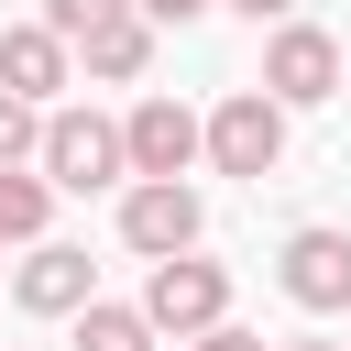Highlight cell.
Returning a JSON list of instances; mask_svg holds the SVG:
<instances>
[{
  "mask_svg": "<svg viewBox=\"0 0 351 351\" xmlns=\"http://www.w3.org/2000/svg\"><path fill=\"white\" fill-rule=\"evenodd\" d=\"M33 143H44V110L0 88V165H33Z\"/></svg>",
  "mask_w": 351,
  "mask_h": 351,
  "instance_id": "cell-14",
  "label": "cell"
},
{
  "mask_svg": "<svg viewBox=\"0 0 351 351\" xmlns=\"http://www.w3.org/2000/svg\"><path fill=\"white\" fill-rule=\"evenodd\" d=\"M285 351H340V340H285Z\"/></svg>",
  "mask_w": 351,
  "mask_h": 351,
  "instance_id": "cell-18",
  "label": "cell"
},
{
  "mask_svg": "<svg viewBox=\"0 0 351 351\" xmlns=\"http://www.w3.org/2000/svg\"><path fill=\"white\" fill-rule=\"evenodd\" d=\"M219 318H230V274H219L208 252H176V263L143 274V329H154V340H197V329H219Z\"/></svg>",
  "mask_w": 351,
  "mask_h": 351,
  "instance_id": "cell-3",
  "label": "cell"
},
{
  "mask_svg": "<svg viewBox=\"0 0 351 351\" xmlns=\"http://www.w3.org/2000/svg\"><path fill=\"white\" fill-rule=\"evenodd\" d=\"M77 66H88L99 88H132V77L154 66V22H143V11H110V22L77 44Z\"/></svg>",
  "mask_w": 351,
  "mask_h": 351,
  "instance_id": "cell-10",
  "label": "cell"
},
{
  "mask_svg": "<svg viewBox=\"0 0 351 351\" xmlns=\"http://www.w3.org/2000/svg\"><path fill=\"white\" fill-rule=\"evenodd\" d=\"M274 285H285L307 318H340V307H351V230H329V219L285 230V252H274Z\"/></svg>",
  "mask_w": 351,
  "mask_h": 351,
  "instance_id": "cell-6",
  "label": "cell"
},
{
  "mask_svg": "<svg viewBox=\"0 0 351 351\" xmlns=\"http://www.w3.org/2000/svg\"><path fill=\"white\" fill-rule=\"evenodd\" d=\"M219 11H241V22H296V0H219Z\"/></svg>",
  "mask_w": 351,
  "mask_h": 351,
  "instance_id": "cell-17",
  "label": "cell"
},
{
  "mask_svg": "<svg viewBox=\"0 0 351 351\" xmlns=\"http://www.w3.org/2000/svg\"><path fill=\"white\" fill-rule=\"evenodd\" d=\"M176 351H263V340H252V329H230V318H219V329H197V340H176Z\"/></svg>",
  "mask_w": 351,
  "mask_h": 351,
  "instance_id": "cell-15",
  "label": "cell"
},
{
  "mask_svg": "<svg viewBox=\"0 0 351 351\" xmlns=\"http://www.w3.org/2000/svg\"><path fill=\"white\" fill-rule=\"evenodd\" d=\"M44 219H55V186L33 165H0V241H44Z\"/></svg>",
  "mask_w": 351,
  "mask_h": 351,
  "instance_id": "cell-11",
  "label": "cell"
},
{
  "mask_svg": "<svg viewBox=\"0 0 351 351\" xmlns=\"http://www.w3.org/2000/svg\"><path fill=\"white\" fill-rule=\"evenodd\" d=\"M11 296H22L33 318H77V307L99 296V263H88L77 241H33V263L11 274Z\"/></svg>",
  "mask_w": 351,
  "mask_h": 351,
  "instance_id": "cell-8",
  "label": "cell"
},
{
  "mask_svg": "<svg viewBox=\"0 0 351 351\" xmlns=\"http://www.w3.org/2000/svg\"><path fill=\"white\" fill-rule=\"evenodd\" d=\"M143 22H197V11H219V0H132Z\"/></svg>",
  "mask_w": 351,
  "mask_h": 351,
  "instance_id": "cell-16",
  "label": "cell"
},
{
  "mask_svg": "<svg viewBox=\"0 0 351 351\" xmlns=\"http://www.w3.org/2000/svg\"><path fill=\"white\" fill-rule=\"evenodd\" d=\"M33 165H44V186H55V197H99V186H121V176H132V165H121V121H99V110H44Z\"/></svg>",
  "mask_w": 351,
  "mask_h": 351,
  "instance_id": "cell-1",
  "label": "cell"
},
{
  "mask_svg": "<svg viewBox=\"0 0 351 351\" xmlns=\"http://www.w3.org/2000/svg\"><path fill=\"white\" fill-rule=\"evenodd\" d=\"M0 88L33 99V110H55V88H77V55H66L44 22H11V33H0Z\"/></svg>",
  "mask_w": 351,
  "mask_h": 351,
  "instance_id": "cell-9",
  "label": "cell"
},
{
  "mask_svg": "<svg viewBox=\"0 0 351 351\" xmlns=\"http://www.w3.org/2000/svg\"><path fill=\"white\" fill-rule=\"evenodd\" d=\"M197 154H208L219 176H252V186H263V176L285 165V110H274L263 88H230V99L197 121Z\"/></svg>",
  "mask_w": 351,
  "mask_h": 351,
  "instance_id": "cell-2",
  "label": "cell"
},
{
  "mask_svg": "<svg viewBox=\"0 0 351 351\" xmlns=\"http://www.w3.org/2000/svg\"><path fill=\"white\" fill-rule=\"evenodd\" d=\"M121 165H132V176H186V165H197V110H186V99H132Z\"/></svg>",
  "mask_w": 351,
  "mask_h": 351,
  "instance_id": "cell-7",
  "label": "cell"
},
{
  "mask_svg": "<svg viewBox=\"0 0 351 351\" xmlns=\"http://www.w3.org/2000/svg\"><path fill=\"white\" fill-rule=\"evenodd\" d=\"M274 110H318V99H340V44L318 33V22H274V44H263V77H252Z\"/></svg>",
  "mask_w": 351,
  "mask_h": 351,
  "instance_id": "cell-5",
  "label": "cell"
},
{
  "mask_svg": "<svg viewBox=\"0 0 351 351\" xmlns=\"http://www.w3.org/2000/svg\"><path fill=\"white\" fill-rule=\"evenodd\" d=\"M77 351H154V329H143V307L88 296V307H77Z\"/></svg>",
  "mask_w": 351,
  "mask_h": 351,
  "instance_id": "cell-12",
  "label": "cell"
},
{
  "mask_svg": "<svg viewBox=\"0 0 351 351\" xmlns=\"http://www.w3.org/2000/svg\"><path fill=\"white\" fill-rule=\"evenodd\" d=\"M197 230H208V208H197V186H186V176H132V186H121V241H132L143 263L197 252Z\"/></svg>",
  "mask_w": 351,
  "mask_h": 351,
  "instance_id": "cell-4",
  "label": "cell"
},
{
  "mask_svg": "<svg viewBox=\"0 0 351 351\" xmlns=\"http://www.w3.org/2000/svg\"><path fill=\"white\" fill-rule=\"evenodd\" d=\"M110 11H132V0H44V11H33V22H44V33H55V44H66V55H77V44H88V33H99V22H110Z\"/></svg>",
  "mask_w": 351,
  "mask_h": 351,
  "instance_id": "cell-13",
  "label": "cell"
}]
</instances>
